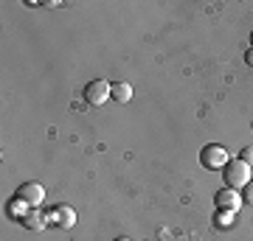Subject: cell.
<instances>
[{
  "label": "cell",
  "mask_w": 253,
  "mask_h": 241,
  "mask_svg": "<svg viewBox=\"0 0 253 241\" xmlns=\"http://www.w3.org/2000/svg\"><path fill=\"white\" fill-rule=\"evenodd\" d=\"M14 197H17L20 202H26L28 207H40L42 205V199H45V188L31 179V182H23V185L14 191Z\"/></svg>",
  "instance_id": "obj_4"
},
{
  "label": "cell",
  "mask_w": 253,
  "mask_h": 241,
  "mask_svg": "<svg viewBox=\"0 0 253 241\" xmlns=\"http://www.w3.org/2000/svg\"><path fill=\"white\" fill-rule=\"evenodd\" d=\"M245 65H251V68H253V48H248V54H245Z\"/></svg>",
  "instance_id": "obj_13"
},
{
  "label": "cell",
  "mask_w": 253,
  "mask_h": 241,
  "mask_svg": "<svg viewBox=\"0 0 253 241\" xmlns=\"http://www.w3.org/2000/svg\"><path fill=\"white\" fill-rule=\"evenodd\" d=\"M48 222L56 224V227H73L76 224V210L71 205H59L48 213Z\"/></svg>",
  "instance_id": "obj_6"
},
{
  "label": "cell",
  "mask_w": 253,
  "mask_h": 241,
  "mask_svg": "<svg viewBox=\"0 0 253 241\" xmlns=\"http://www.w3.org/2000/svg\"><path fill=\"white\" fill-rule=\"evenodd\" d=\"M222 179H225V188L242 191V188L253 179V177H251V166H248V163H242L239 157H236V160H231L225 169H222Z\"/></svg>",
  "instance_id": "obj_1"
},
{
  "label": "cell",
  "mask_w": 253,
  "mask_h": 241,
  "mask_svg": "<svg viewBox=\"0 0 253 241\" xmlns=\"http://www.w3.org/2000/svg\"><path fill=\"white\" fill-rule=\"evenodd\" d=\"M214 205H217L219 210H234L236 213L245 202H242V194H239V191H234V188H222V191L214 194Z\"/></svg>",
  "instance_id": "obj_5"
},
{
  "label": "cell",
  "mask_w": 253,
  "mask_h": 241,
  "mask_svg": "<svg viewBox=\"0 0 253 241\" xmlns=\"http://www.w3.org/2000/svg\"><path fill=\"white\" fill-rule=\"evenodd\" d=\"M239 194H242V202H245V205H253V179L242 188V191H239Z\"/></svg>",
  "instance_id": "obj_11"
},
{
  "label": "cell",
  "mask_w": 253,
  "mask_h": 241,
  "mask_svg": "<svg viewBox=\"0 0 253 241\" xmlns=\"http://www.w3.org/2000/svg\"><path fill=\"white\" fill-rule=\"evenodd\" d=\"M113 101H116V104L132 101V84H129V81H113Z\"/></svg>",
  "instance_id": "obj_8"
},
{
  "label": "cell",
  "mask_w": 253,
  "mask_h": 241,
  "mask_svg": "<svg viewBox=\"0 0 253 241\" xmlns=\"http://www.w3.org/2000/svg\"><path fill=\"white\" fill-rule=\"evenodd\" d=\"M28 210H31V207H28V205H26V202H20V199H17V197L11 199L9 205H6V213H9V216H11V219H17V222H20V219H23V216H26V213H28Z\"/></svg>",
  "instance_id": "obj_10"
},
{
  "label": "cell",
  "mask_w": 253,
  "mask_h": 241,
  "mask_svg": "<svg viewBox=\"0 0 253 241\" xmlns=\"http://www.w3.org/2000/svg\"><path fill=\"white\" fill-rule=\"evenodd\" d=\"M228 163H231V152H228L225 146H219V143H208V146H203V152H200V166H203V169L222 171Z\"/></svg>",
  "instance_id": "obj_2"
},
{
  "label": "cell",
  "mask_w": 253,
  "mask_h": 241,
  "mask_svg": "<svg viewBox=\"0 0 253 241\" xmlns=\"http://www.w3.org/2000/svg\"><path fill=\"white\" fill-rule=\"evenodd\" d=\"M116 241H132V239H126V236H118V239Z\"/></svg>",
  "instance_id": "obj_14"
},
{
  "label": "cell",
  "mask_w": 253,
  "mask_h": 241,
  "mask_svg": "<svg viewBox=\"0 0 253 241\" xmlns=\"http://www.w3.org/2000/svg\"><path fill=\"white\" fill-rule=\"evenodd\" d=\"M234 222H236L234 210H219L217 207V213H214V227L217 230H228V227H234Z\"/></svg>",
  "instance_id": "obj_9"
},
{
  "label": "cell",
  "mask_w": 253,
  "mask_h": 241,
  "mask_svg": "<svg viewBox=\"0 0 253 241\" xmlns=\"http://www.w3.org/2000/svg\"><path fill=\"white\" fill-rule=\"evenodd\" d=\"M239 160H242V163H248V166L253 169V146H245V149H242V154H239Z\"/></svg>",
  "instance_id": "obj_12"
},
{
  "label": "cell",
  "mask_w": 253,
  "mask_h": 241,
  "mask_svg": "<svg viewBox=\"0 0 253 241\" xmlns=\"http://www.w3.org/2000/svg\"><path fill=\"white\" fill-rule=\"evenodd\" d=\"M20 224H23V227H28V230H42V227H45V224H51V222H48V213H40L37 207H31V210L20 219Z\"/></svg>",
  "instance_id": "obj_7"
},
{
  "label": "cell",
  "mask_w": 253,
  "mask_h": 241,
  "mask_svg": "<svg viewBox=\"0 0 253 241\" xmlns=\"http://www.w3.org/2000/svg\"><path fill=\"white\" fill-rule=\"evenodd\" d=\"M251 48H253V31H251Z\"/></svg>",
  "instance_id": "obj_15"
},
{
  "label": "cell",
  "mask_w": 253,
  "mask_h": 241,
  "mask_svg": "<svg viewBox=\"0 0 253 241\" xmlns=\"http://www.w3.org/2000/svg\"><path fill=\"white\" fill-rule=\"evenodd\" d=\"M84 101L90 104V107H101V104H107L113 99V81H104V79H93L84 84Z\"/></svg>",
  "instance_id": "obj_3"
}]
</instances>
